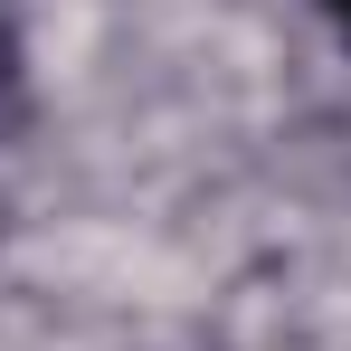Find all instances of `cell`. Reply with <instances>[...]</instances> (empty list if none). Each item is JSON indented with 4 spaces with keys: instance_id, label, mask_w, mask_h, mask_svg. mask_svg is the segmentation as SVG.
<instances>
[{
    "instance_id": "1",
    "label": "cell",
    "mask_w": 351,
    "mask_h": 351,
    "mask_svg": "<svg viewBox=\"0 0 351 351\" xmlns=\"http://www.w3.org/2000/svg\"><path fill=\"white\" fill-rule=\"evenodd\" d=\"M19 86V38H10V19H0V95Z\"/></svg>"
},
{
    "instance_id": "2",
    "label": "cell",
    "mask_w": 351,
    "mask_h": 351,
    "mask_svg": "<svg viewBox=\"0 0 351 351\" xmlns=\"http://www.w3.org/2000/svg\"><path fill=\"white\" fill-rule=\"evenodd\" d=\"M323 19H332V29H342V38H351V0H323Z\"/></svg>"
}]
</instances>
